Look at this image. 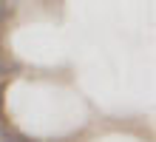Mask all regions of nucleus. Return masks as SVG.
Wrapping results in <instances>:
<instances>
[{
    "mask_svg": "<svg viewBox=\"0 0 156 142\" xmlns=\"http://www.w3.org/2000/svg\"><path fill=\"white\" fill-rule=\"evenodd\" d=\"M3 100H6V80H0V117H3Z\"/></svg>",
    "mask_w": 156,
    "mask_h": 142,
    "instance_id": "obj_4",
    "label": "nucleus"
},
{
    "mask_svg": "<svg viewBox=\"0 0 156 142\" xmlns=\"http://www.w3.org/2000/svg\"><path fill=\"white\" fill-rule=\"evenodd\" d=\"M0 3H9V0H0Z\"/></svg>",
    "mask_w": 156,
    "mask_h": 142,
    "instance_id": "obj_5",
    "label": "nucleus"
},
{
    "mask_svg": "<svg viewBox=\"0 0 156 142\" xmlns=\"http://www.w3.org/2000/svg\"><path fill=\"white\" fill-rule=\"evenodd\" d=\"M14 74H20V63L14 60L12 54H9L3 46H0V80L6 77H14Z\"/></svg>",
    "mask_w": 156,
    "mask_h": 142,
    "instance_id": "obj_1",
    "label": "nucleus"
},
{
    "mask_svg": "<svg viewBox=\"0 0 156 142\" xmlns=\"http://www.w3.org/2000/svg\"><path fill=\"white\" fill-rule=\"evenodd\" d=\"M9 17H12V6H9V3H0V28L9 23Z\"/></svg>",
    "mask_w": 156,
    "mask_h": 142,
    "instance_id": "obj_3",
    "label": "nucleus"
},
{
    "mask_svg": "<svg viewBox=\"0 0 156 142\" xmlns=\"http://www.w3.org/2000/svg\"><path fill=\"white\" fill-rule=\"evenodd\" d=\"M0 142H37V139H31L29 134H23L12 125H0Z\"/></svg>",
    "mask_w": 156,
    "mask_h": 142,
    "instance_id": "obj_2",
    "label": "nucleus"
}]
</instances>
